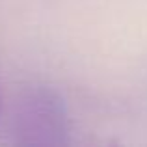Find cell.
<instances>
[{"label": "cell", "instance_id": "6da1fadb", "mask_svg": "<svg viewBox=\"0 0 147 147\" xmlns=\"http://www.w3.org/2000/svg\"><path fill=\"white\" fill-rule=\"evenodd\" d=\"M6 130L19 145H67L73 127L63 97L54 88L32 84L11 100Z\"/></svg>", "mask_w": 147, "mask_h": 147}, {"label": "cell", "instance_id": "7a4b0ae2", "mask_svg": "<svg viewBox=\"0 0 147 147\" xmlns=\"http://www.w3.org/2000/svg\"><path fill=\"white\" fill-rule=\"evenodd\" d=\"M0 110H2V100H0Z\"/></svg>", "mask_w": 147, "mask_h": 147}]
</instances>
